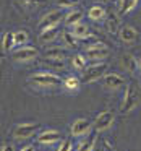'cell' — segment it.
I'll use <instances>...</instances> for the list:
<instances>
[{"label":"cell","mask_w":141,"mask_h":151,"mask_svg":"<svg viewBox=\"0 0 141 151\" xmlns=\"http://www.w3.org/2000/svg\"><path fill=\"white\" fill-rule=\"evenodd\" d=\"M28 83H29L31 86H37V88H54V86L63 85V78L59 73L42 70V72L33 73V75L28 78Z\"/></svg>","instance_id":"cell-1"},{"label":"cell","mask_w":141,"mask_h":151,"mask_svg":"<svg viewBox=\"0 0 141 151\" xmlns=\"http://www.w3.org/2000/svg\"><path fill=\"white\" fill-rule=\"evenodd\" d=\"M84 55H86V59H88V62H91V63H102V60H105L110 55V49H109L104 42L97 41V42H94V44L86 46Z\"/></svg>","instance_id":"cell-2"},{"label":"cell","mask_w":141,"mask_h":151,"mask_svg":"<svg viewBox=\"0 0 141 151\" xmlns=\"http://www.w3.org/2000/svg\"><path fill=\"white\" fill-rule=\"evenodd\" d=\"M138 102H140V93L135 88L133 83H128L127 89H125V94H123V99H122V104H120V112L122 114L131 112L138 106Z\"/></svg>","instance_id":"cell-3"},{"label":"cell","mask_w":141,"mask_h":151,"mask_svg":"<svg viewBox=\"0 0 141 151\" xmlns=\"http://www.w3.org/2000/svg\"><path fill=\"white\" fill-rule=\"evenodd\" d=\"M107 72V63H89V67H86L84 72L81 73V83H92L102 80V76Z\"/></svg>","instance_id":"cell-4"},{"label":"cell","mask_w":141,"mask_h":151,"mask_svg":"<svg viewBox=\"0 0 141 151\" xmlns=\"http://www.w3.org/2000/svg\"><path fill=\"white\" fill-rule=\"evenodd\" d=\"M37 130H39V124H36V122H24V124H18L16 127L13 128L11 137L18 141L28 140V138L34 137V135L37 133Z\"/></svg>","instance_id":"cell-5"},{"label":"cell","mask_w":141,"mask_h":151,"mask_svg":"<svg viewBox=\"0 0 141 151\" xmlns=\"http://www.w3.org/2000/svg\"><path fill=\"white\" fill-rule=\"evenodd\" d=\"M65 18V15H63V10L62 8H57V10H52L49 12V13H46L42 18H41L39 24H37V28H39V31H44V29H49V28H55L60 24V21Z\"/></svg>","instance_id":"cell-6"},{"label":"cell","mask_w":141,"mask_h":151,"mask_svg":"<svg viewBox=\"0 0 141 151\" xmlns=\"http://www.w3.org/2000/svg\"><path fill=\"white\" fill-rule=\"evenodd\" d=\"M92 128V122L89 119H76L72 125H70V135L73 138H81V137H88L89 130Z\"/></svg>","instance_id":"cell-7"},{"label":"cell","mask_w":141,"mask_h":151,"mask_svg":"<svg viewBox=\"0 0 141 151\" xmlns=\"http://www.w3.org/2000/svg\"><path fill=\"white\" fill-rule=\"evenodd\" d=\"M115 122V114L112 111H102L101 114H97V117L92 122V128L96 132H104L107 128H110Z\"/></svg>","instance_id":"cell-8"},{"label":"cell","mask_w":141,"mask_h":151,"mask_svg":"<svg viewBox=\"0 0 141 151\" xmlns=\"http://www.w3.org/2000/svg\"><path fill=\"white\" fill-rule=\"evenodd\" d=\"M37 55H39V52H37V49L33 46H21V47H18V49H15L13 52H11V59H13L15 62H31V60H34Z\"/></svg>","instance_id":"cell-9"},{"label":"cell","mask_w":141,"mask_h":151,"mask_svg":"<svg viewBox=\"0 0 141 151\" xmlns=\"http://www.w3.org/2000/svg\"><path fill=\"white\" fill-rule=\"evenodd\" d=\"M62 133L59 130H54V128H46V130L39 132L37 133V143L44 145V146H50V145H55L62 140Z\"/></svg>","instance_id":"cell-10"},{"label":"cell","mask_w":141,"mask_h":151,"mask_svg":"<svg viewBox=\"0 0 141 151\" xmlns=\"http://www.w3.org/2000/svg\"><path fill=\"white\" fill-rule=\"evenodd\" d=\"M127 83V80L118 73H105L102 76V85L107 89H118L120 86H123Z\"/></svg>","instance_id":"cell-11"},{"label":"cell","mask_w":141,"mask_h":151,"mask_svg":"<svg viewBox=\"0 0 141 151\" xmlns=\"http://www.w3.org/2000/svg\"><path fill=\"white\" fill-rule=\"evenodd\" d=\"M72 33L75 34L79 41H88V39H91V37H94V34L91 33L89 26H88V24H84V23H78L76 26H73L72 28Z\"/></svg>","instance_id":"cell-12"},{"label":"cell","mask_w":141,"mask_h":151,"mask_svg":"<svg viewBox=\"0 0 141 151\" xmlns=\"http://www.w3.org/2000/svg\"><path fill=\"white\" fill-rule=\"evenodd\" d=\"M105 15H107V12H105L102 4H96L92 7H89V10H88V18L91 21H102V20H105Z\"/></svg>","instance_id":"cell-13"},{"label":"cell","mask_w":141,"mask_h":151,"mask_svg":"<svg viewBox=\"0 0 141 151\" xmlns=\"http://www.w3.org/2000/svg\"><path fill=\"white\" fill-rule=\"evenodd\" d=\"M118 37H120V41H123V42H135V41L138 39V31L135 29L133 26H123L120 28V31H118Z\"/></svg>","instance_id":"cell-14"},{"label":"cell","mask_w":141,"mask_h":151,"mask_svg":"<svg viewBox=\"0 0 141 151\" xmlns=\"http://www.w3.org/2000/svg\"><path fill=\"white\" fill-rule=\"evenodd\" d=\"M83 21V12L81 10H70L68 13L65 15V18H63V23H65V26L68 28H73L76 26L78 23H81Z\"/></svg>","instance_id":"cell-15"},{"label":"cell","mask_w":141,"mask_h":151,"mask_svg":"<svg viewBox=\"0 0 141 151\" xmlns=\"http://www.w3.org/2000/svg\"><path fill=\"white\" fill-rule=\"evenodd\" d=\"M96 145H97V135L92 133L88 135L84 140H81L76 146V151H94L96 150Z\"/></svg>","instance_id":"cell-16"},{"label":"cell","mask_w":141,"mask_h":151,"mask_svg":"<svg viewBox=\"0 0 141 151\" xmlns=\"http://www.w3.org/2000/svg\"><path fill=\"white\" fill-rule=\"evenodd\" d=\"M68 57V50L62 49V47H54V49H49L44 52V59L49 60H65Z\"/></svg>","instance_id":"cell-17"},{"label":"cell","mask_w":141,"mask_h":151,"mask_svg":"<svg viewBox=\"0 0 141 151\" xmlns=\"http://www.w3.org/2000/svg\"><path fill=\"white\" fill-rule=\"evenodd\" d=\"M60 39H62L63 46L68 49H78V37L72 33V31H62L60 33Z\"/></svg>","instance_id":"cell-18"},{"label":"cell","mask_w":141,"mask_h":151,"mask_svg":"<svg viewBox=\"0 0 141 151\" xmlns=\"http://www.w3.org/2000/svg\"><path fill=\"white\" fill-rule=\"evenodd\" d=\"M120 62H122V67H123L125 70H128V72H131V73H135L138 70V59L133 57L131 54H123Z\"/></svg>","instance_id":"cell-19"},{"label":"cell","mask_w":141,"mask_h":151,"mask_svg":"<svg viewBox=\"0 0 141 151\" xmlns=\"http://www.w3.org/2000/svg\"><path fill=\"white\" fill-rule=\"evenodd\" d=\"M15 46H16V42H15V31L4 33V36H2V49L5 52H13Z\"/></svg>","instance_id":"cell-20"},{"label":"cell","mask_w":141,"mask_h":151,"mask_svg":"<svg viewBox=\"0 0 141 151\" xmlns=\"http://www.w3.org/2000/svg\"><path fill=\"white\" fill-rule=\"evenodd\" d=\"M70 62H72V67L75 70H78V72H84V68L88 67V59H86L84 54H75V55H72V59H70Z\"/></svg>","instance_id":"cell-21"},{"label":"cell","mask_w":141,"mask_h":151,"mask_svg":"<svg viewBox=\"0 0 141 151\" xmlns=\"http://www.w3.org/2000/svg\"><path fill=\"white\" fill-rule=\"evenodd\" d=\"M63 88L67 89V91H78L79 86H81V78H78V76H73V75H68L63 78Z\"/></svg>","instance_id":"cell-22"},{"label":"cell","mask_w":141,"mask_h":151,"mask_svg":"<svg viewBox=\"0 0 141 151\" xmlns=\"http://www.w3.org/2000/svg\"><path fill=\"white\" fill-rule=\"evenodd\" d=\"M118 24H120V21H118V18H115L114 15L107 17L104 21V28L109 34H118V31H120L118 29Z\"/></svg>","instance_id":"cell-23"},{"label":"cell","mask_w":141,"mask_h":151,"mask_svg":"<svg viewBox=\"0 0 141 151\" xmlns=\"http://www.w3.org/2000/svg\"><path fill=\"white\" fill-rule=\"evenodd\" d=\"M57 34H59V26H55V28H49V29L41 31L39 39H41V42H50V41H54V39L57 37Z\"/></svg>","instance_id":"cell-24"},{"label":"cell","mask_w":141,"mask_h":151,"mask_svg":"<svg viewBox=\"0 0 141 151\" xmlns=\"http://www.w3.org/2000/svg\"><path fill=\"white\" fill-rule=\"evenodd\" d=\"M138 0H120V4H118V13L120 15H127L136 7Z\"/></svg>","instance_id":"cell-25"},{"label":"cell","mask_w":141,"mask_h":151,"mask_svg":"<svg viewBox=\"0 0 141 151\" xmlns=\"http://www.w3.org/2000/svg\"><path fill=\"white\" fill-rule=\"evenodd\" d=\"M75 150V143H73V137L68 138H62L59 141V146H57V151H73Z\"/></svg>","instance_id":"cell-26"},{"label":"cell","mask_w":141,"mask_h":151,"mask_svg":"<svg viewBox=\"0 0 141 151\" xmlns=\"http://www.w3.org/2000/svg\"><path fill=\"white\" fill-rule=\"evenodd\" d=\"M28 39H29V36H28L26 31H23V29L15 31V42H16V46H26Z\"/></svg>","instance_id":"cell-27"},{"label":"cell","mask_w":141,"mask_h":151,"mask_svg":"<svg viewBox=\"0 0 141 151\" xmlns=\"http://www.w3.org/2000/svg\"><path fill=\"white\" fill-rule=\"evenodd\" d=\"M78 2H79V0H55L57 7L62 8V10H63V8H72V10H73V8L78 5Z\"/></svg>","instance_id":"cell-28"},{"label":"cell","mask_w":141,"mask_h":151,"mask_svg":"<svg viewBox=\"0 0 141 151\" xmlns=\"http://www.w3.org/2000/svg\"><path fill=\"white\" fill-rule=\"evenodd\" d=\"M20 2H21V4H23L26 8H34L36 5L46 4V0H20Z\"/></svg>","instance_id":"cell-29"},{"label":"cell","mask_w":141,"mask_h":151,"mask_svg":"<svg viewBox=\"0 0 141 151\" xmlns=\"http://www.w3.org/2000/svg\"><path fill=\"white\" fill-rule=\"evenodd\" d=\"M44 62L47 63L49 67H54V68H65V60H49V59H46Z\"/></svg>","instance_id":"cell-30"},{"label":"cell","mask_w":141,"mask_h":151,"mask_svg":"<svg viewBox=\"0 0 141 151\" xmlns=\"http://www.w3.org/2000/svg\"><path fill=\"white\" fill-rule=\"evenodd\" d=\"M94 151H117L115 150L114 146H112L110 143H109V141H105V140H102V143L99 145V148H96Z\"/></svg>","instance_id":"cell-31"},{"label":"cell","mask_w":141,"mask_h":151,"mask_svg":"<svg viewBox=\"0 0 141 151\" xmlns=\"http://www.w3.org/2000/svg\"><path fill=\"white\" fill-rule=\"evenodd\" d=\"M20 151H36V146L34 145H24L20 148Z\"/></svg>","instance_id":"cell-32"},{"label":"cell","mask_w":141,"mask_h":151,"mask_svg":"<svg viewBox=\"0 0 141 151\" xmlns=\"http://www.w3.org/2000/svg\"><path fill=\"white\" fill-rule=\"evenodd\" d=\"M0 151H15V148H13V145H10V143H4Z\"/></svg>","instance_id":"cell-33"},{"label":"cell","mask_w":141,"mask_h":151,"mask_svg":"<svg viewBox=\"0 0 141 151\" xmlns=\"http://www.w3.org/2000/svg\"><path fill=\"white\" fill-rule=\"evenodd\" d=\"M138 70H140V73H141V57L138 59Z\"/></svg>","instance_id":"cell-34"},{"label":"cell","mask_w":141,"mask_h":151,"mask_svg":"<svg viewBox=\"0 0 141 151\" xmlns=\"http://www.w3.org/2000/svg\"><path fill=\"white\" fill-rule=\"evenodd\" d=\"M96 2H99V4H104V2H109V0H96Z\"/></svg>","instance_id":"cell-35"}]
</instances>
